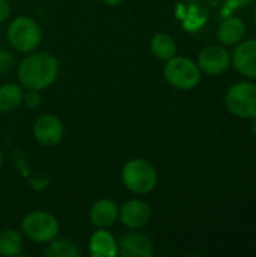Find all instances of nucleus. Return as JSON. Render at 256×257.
<instances>
[{
	"label": "nucleus",
	"instance_id": "f03ea898",
	"mask_svg": "<svg viewBox=\"0 0 256 257\" xmlns=\"http://www.w3.org/2000/svg\"><path fill=\"white\" fill-rule=\"evenodd\" d=\"M121 181L128 191L142 196L151 193L157 187L158 173L151 161L145 158H133L124 164Z\"/></svg>",
	"mask_w": 256,
	"mask_h": 257
},
{
	"label": "nucleus",
	"instance_id": "4be33fe9",
	"mask_svg": "<svg viewBox=\"0 0 256 257\" xmlns=\"http://www.w3.org/2000/svg\"><path fill=\"white\" fill-rule=\"evenodd\" d=\"M104 5H107V6H112V8H115V6H119V5H122L125 0H101Z\"/></svg>",
	"mask_w": 256,
	"mask_h": 257
},
{
	"label": "nucleus",
	"instance_id": "4468645a",
	"mask_svg": "<svg viewBox=\"0 0 256 257\" xmlns=\"http://www.w3.org/2000/svg\"><path fill=\"white\" fill-rule=\"evenodd\" d=\"M244 35H246V24L240 18L225 20L217 30V38L225 45L240 44L243 41Z\"/></svg>",
	"mask_w": 256,
	"mask_h": 257
},
{
	"label": "nucleus",
	"instance_id": "dca6fc26",
	"mask_svg": "<svg viewBox=\"0 0 256 257\" xmlns=\"http://www.w3.org/2000/svg\"><path fill=\"white\" fill-rule=\"evenodd\" d=\"M24 248V236L15 229H3L0 232V256H20Z\"/></svg>",
	"mask_w": 256,
	"mask_h": 257
},
{
	"label": "nucleus",
	"instance_id": "39448f33",
	"mask_svg": "<svg viewBox=\"0 0 256 257\" xmlns=\"http://www.w3.org/2000/svg\"><path fill=\"white\" fill-rule=\"evenodd\" d=\"M163 74L166 81L180 90H190L201 81V69L198 63L187 57L174 56L172 59L166 60Z\"/></svg>",
	"mask_w": 256,
	"mask_h": 257
},
{
	"label": "nucleus",
	"instance_id": "6ab92c4d",
	"mask_svg": "<svg viewBox=\"0 0 256 257\" xmlns=\"http://www.w3.org/2000/svg\"><path fill=\"white\" fill-rule=\"evenodd\" d=\"M15 65V57L8 50H0V77L9 74Z\"/></svg>",
	"mask_w": 256,
	"mask_h": 257
},
{
	"label": "nucleus",
	"instance_id": "ddd939ff",
	"mask_svg": "<svg viewBox=\"0 0 256 257\" xmlns=\"http://www.w3.org/2000/svg\"><path fill=\"white\" fill-rule=\"evenodd\" d=\"M89 254L92 257H116L118 239L109 229H97L89 239Z\"/></svg>",
	"mask_w": 256,
	"mask_h": 257
},
{
	"label": "nucleus",
	"instance_id": "5701e85b",
	"mask_svg": "<svg viewBox=\"0 0 256 257\" xmlns=\"http://www.w3.org/2000/svg\"><path fill=\"white\" fill-rule=\"evenodd\" d=\"M252 133H253V136L256 137V116L252 117Z\"/></svg>",
	"mask_w": 256,
	"mask_h": 257
},
{
	"label": "nucleus",
	"instance_id": "f3484780",
	"mask_svg": "<svg viewBox=\"0 0 256 257\" xmlns=\"http://www.w3.org/2000/svg\"><path fill=\"white\" fill-rule=\"evenodd\" d=\"M151 53L158 60H169L177 54V42L167 33H155L151 38Z\"/></svg>",
	"mask_w": 256,
	"mask_h": 257
},
{
	"label": "nucleus",
	"instance_id": "aec40b11",
	"mask_svg": "<svg viewBox=\"0 0 256 257\" xmlns=\"http://www.w3.org/2000/svg\"><path fill=\"white\" fill-rule=\"evenodd\" d=\"M23 104L30 110L38 108L41 105V92L33 89H26L23 93Z\"/></svg>",
	"mask_w": 256,
	"mask_h": 257
},
{
	"label": "nucleus",
	"instance_id": "7ed1b4c3",
	"mask_svg": "<svg viewBox=\"0 0 256 257\" xmlns=\"http://www.w3.org/2000/svg\"><path fill=\"white\" fill-rule=\"evenodd\" d=\"M9 45L18 53H30L38 50L42 41V29L39 23L27 15L15 17L6 30Z\"/></svg>",
	"mask_w": 256,
	"mask_h": 257
},
{
	"label": "nucleus",
	"instance_id": "f8f14e48",
	"mask_svg": "<svg viewBox=\"0 0 256 257\" xmlns=\"http://www.w3.org/2000/svg\"><path fill=\"white\" fill-rule=\"evenodd\" d=\"M232 63L241 75L256 78V39L244 41L235 48Z\"/></svg>",
	"mask_w": 256,
	"mask_h": 257
},
{
	"label": "nucleus",
	"instance_id": "393cba45",
	"mask_svg": "<svg viewBox=\"0 0 256 257\" xmlns=\"http://www.w3.org/2000/svg\"><path fill=\"white\" fill-rule=\"evenodd\" d=\"M255 23H256V11H255Z\"/></svg>",
	"mask_w": 256,
	"mask_h": 257
},
{
	"label": "nucleus",
	"instance_id": "1a4fd4ad",
	"mask_svg": "<svg viewBox=\"0 0 256 257\" xmlns=\"http://www.w3.org/2000/svg\"><path fill=\"white\" fill-rule=\"evenodd\" d=\"M118 256L122 257H152V241L139 230H130L118 239Z\"/></svg>",
	"mask_w": 256,
	"mask_h": 257
},
{
	"label": "nucleus",
	"instance_id": "f257e3e1",
	"mask_svg": "<svg viewBox=\"0 0 256 257\" xmlns=\"http://www.w3.org/2000/svg\"><path fill=\"white\" fill-rule=\"evenodd\" d=\"M60 71L57 57L48 51H30L20 62L17 77L23 89L44 90L51 86Z\"/></svg>",
	"mask_w": 256,
	"mask_h": 257
},
{
	"label": "nucleus",
	"instance_id": "412c9836",
	"mask_svg": "<svg viewBox=\"0 0 256 257\" xmlns=\"http://www.w3.org/2000/svg\"><path fill=\"white\" fill-rule=\"evenodd\" d=\"M11 17V5L8 0H0V23H5Z\"/></svg>",
	"mask_w": 256,
	"mask_h": 257
},
{
	"label": "nucleus",
	"instance_id": "423d86ee",
	"mask_svg": "<svg viewBox=\"0 0 256 257\" xmlns=\"http://www.w3.org/2000/svg\"><path fill=\"white\" fill-rule=\"evenodd\" d=\"M226 108L231 114L241 119H252L256 116V84L241 81L228 89Z\"/></svg>",
	"mask_w": 256,
	"mask_h": 257
},
{
	"label": "nucleus",
	"instance_id": "9d476101",
	"mask_svg": "<svg viewBox=\"0 0 256 257\" xmlns=\"http://www.w3.org/2000/svg\"><path fill=\"white\" fill-rule=\"evenodd\" d=\"M231 65V54L222 45L205 47L198 57V66L208 75H219L225 72Z\"/></svg>",
	"mask_w": 256,
	"mask_h": 257
},
{
	"label": "nucleus",
	"instance_id": "6e6552de",
	"mask_svg": "<svg viewBox=\"0 0 256 257\" xmlns=\"http://www.w3.org/2000/svg\"><path fill=\"white\" fill-rule=\"evenodd\" d=\"M151 206L140 199H131L119 206V220L130 230H140L151 221Z\"/></svg>",
	"mask_w": 256,
	"mask_h": 257
},
{
	"label": "nucleus",
	"instance_id": "b1692460",
	"mask_svg": "<svg viewBox=\"0 0 256 257\" xmlns=\"http://www.w3.org/2000/svg\"><path fill=\"white\" fill-rule=\"evenodd\" d=\"M2 166H3V154H2V149H0V170H2Z\"/></svg>",
	"mask_w": 256,
	"mask_h": 257
},
{
	"label": "nucleus",
	"instance_id": "9b49d317",
	"mask_svg": "<svg viewBox=\"0 0 256 257\" xmlns=\"http://www.w3.org/2000/svg\"><path fill=\"white\" fill-rule=\"evenodd\" d=\"M89 220L95 229H110L119 220V205L110 199H100L91 206Z\"/></svg>",
	"mask_w": 256,
	"mask_h": 257
},
{
	"label": "nucleus",
	"instance_id": "0eeeda50",
	"mask_svg": "<svg viewBox=\"0 0 256 257\" xmlns=\"http://www.w3.org/2000/svg\"><path fill=\"white\" fill-rule=\"evenodd\" d=\"M35 140L42 146H56L62 142L65 134L63 122L59 116L45 113L33 122L32 128Z\"/></svg>",
	"mask_w": 256,
	"mask_h": 257
},
{
	"label": "nucleus",
	"instance_id": "20e7f679",
	"mask_svg": "<svg viewBox=\"0 0 256 257\" xmlns=\"http://www.w3.org/2000/svg\"><path fill=\"white\" fill-rule=\"evenodd\" d=\"M59 220L47 211H32L21 221V233L36 244H48L59 236Z\"/></svg>",
	"mask_w": 256,
	"mask_h": 257
},
{
	"label": "nucleus",
	"instance_id": "2eb2a0df",
	"mask_svg": "<svg viewBox=\"0 0 256 257\" xmlns=\"http://www.w3.org/2000/svg\"><path fill=\"white\" fill-rule=\"evenodd\" d=\"M24 89L17 83L0 84V113H11L23 104Z\"/></svg>",
	"mask_w": 256,
	"mask_h": 257
},
{
	"label": "nucleus",
	"instance_id": "a211bd4d",
	"mask_svg": "<svg viewBox=\"0 0 256 257\" xmlns=\"http://www.w3.org/2000/svg\"><path fill=\"white\" fill-rule=\"evenodd\" d=\"M81 254L77 244L68 238L56 236L53 241L47 244L45 256L48 257H78Z\"/></svg>",
	"mask_w": 256,
	"mask_h": 257
}]
</instances>
